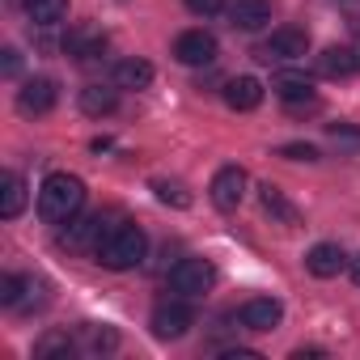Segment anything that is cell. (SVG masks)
<instances>
[{
	"label": "cell",
	"mask_w": 360,
	"mask_h": 360,
	"mask_svg": "<svg viewBox=\"0 0 360 360\" xmlns=\"http://www.w3.org/2000/svg\"><path fill=\"white\" fill-rule=\"evenodd\" d=\"M85 204V183L77 174H47L43 187H39V217L47 225H68Z\"/></svg>",
	"instance_id": "obj_1"
},
{
	"label": "cell",
	"mask_w": 360,
	"mask_h": 360,
	"mask_svg": "<svg viewBox=\"0 0 360 360\" xmlns=\"http://www.w3.org/2000/svg\"><path fill=\"white\" fill-rule=\"evenodd\" d=\"M144 250H148V238L140 225H106V233L98 238L94 255L106 271H131L144 263Z\"/></svg>",
	"instance_id": "obj_2"
},
{
	"label": "cell",
	"mask_w": 360,
	"mask_h": 360,
	"mask_svg": "<svg viewBox=\"0 0 360 360\" xmlns=\"http://www.w3.org/2000/svg\"><path fill=\"white\" fill-rule=\"evenodd\" d=\"M217 284V267L208 259H178L169 271V288L178 297H204Z\"/></svg>",
	"instance_id": "obj_3"
},
{
	"label": "cell",
	"mask_w": 360,
	"mask_h": 360,
	"mask_svg": "<svg viewBox=\"0 0 360 360\" xmlns=\"http://www.w3.org/2000/svg\"><path fill=\"white\" fill-rule=\"evenodd\" d=\"M153 335L157 339H183L191 326H195V314H191V305L187 301H161L157 309H153Z\"/></svg>",
	"instance_id": "obj_4"
},
{
	"label": "cell",
	"mask_w": 360,
	"mask_h": 360,
	"mask_svg": "<svg viewBox=\"0 0 360 360\" xmlns=\"http://www.w3.org/2000/svg\"><path fill=\"white\" fill-rule=\"evenodd\" d=\"M305 51H309V39H305V30H292V26H280V30H271V39L267 43H259V60L263 64H271V60H305Z\"/></svg>",
	"instance_id": "obj_5"
},
{
	"label": "cell",
	"mask_w": 360,
	"mask_h": 360,
	"mask_svg": "<svg viewBox=\"0 0 360 360\" xmlns=\"http://www.w3.org/2000/svg\"><path fill=\"white\" fill-rule=\"evenodd\" d=\"M246 187H250V178H246V169L242 165H225V169H217V178H212V204L221 208V212H233L242 200H246Z\"/></svg>",
	"instance_id": "obj_6"
},
{
	"label": "cell",
	"mask_w": 360,
	"mask_h": 360,
	"mask_svg": "<svg viewBox=\"0 0 360 360\" xmlns=\"http://www.w3.org/2000/svg\"><path fill=\"white\" fill-rule=\"evenodd\" d=\"M174 60L178 64H187V68H204L217 60V39L208 30H187V34H178L174 39Z\"/></svg>",
	"instance_id": "obj_7"
},
{
	"label": "cell",
	"mask_w": 360,
	"mask_h": 360,
	"mask_svg": "<svg viewBox=\"0 0 360 360\" xmlns=\"http://www.w3.org/2000/svg\"><path fill=\"white\" fill-rule=\"evenodd\" d=\"M56 98H60V89H56L51 77H30V81L18 89V110H22V115H47V110L56 106Z\"/></svg>",
	"instance_id": "obj_8"
},
{
	"label": "cell",
	"mask_w": 360,
	"mask_h": 360,
	"mask_svg": "<svg viewBox=\"0 0 360 360\" xmlns=\"http://www.w3.org/2000/svg\"><path fill=\"white\" fill-rule=\"evenodd\" d=\"M276 94L288 102V110L292 115H305V110H318V98H314V85L305 81V77H297V72H284V77H276Z\"/></svg>",
	"instance_id": "obj_9"
},
{
	"label": "cell",
	"mask_w": 360,
	"mask_h": 360,
	"mask_svg": "<svg viewBox=\"0 0 360 360\" xmlns=\"http://www.w3.org/2000/svg\"><path fill=\"white\" fill-rule=\"evenodd\" d=\"M64 51L77 56L81 64H89V60H98V56L106 51V34H102L98 26H72L68 39H64Z\"/></svg>",
	"instance_id": "obj_10"
},
{
	"label": "cell",
	"mask_w": 360,
	"mask_h": 360,
	"mask_svg": "<svg viewBox=\"0 0 360 360\" xmlns=\"http://www.w3.org/2000/svg\"><path fill=\"white\" fill-rule=\"evenodd\" d=\"M242 326L246 330H271V326H280V318H284V305L280 301H271V297H250L246 305H242Z\"/></svg>",
	"instance_id": "obj_11"
},
{
	"label": "cell",
	"mask_w": 360,
	"mask_h": 360,
	"mask_svg": "<svg viewBox=\"0 0 360 360\" xmlns=\"http://www.w3.org/2000/svg\"><path fill=\"white\" fill-rule=\"evenodd\" d=\"M305 267H309V276H318V280H330V276H339V271L347 267V255H343L335 242H318V246L305 255Z\"/></svg>",
	"instance_id": "obj_12"
},
{
	"label": "cell",
	"mask_w": 360,
	"mask_h": 360,
	"mask_svg": "<svg viewBox=\"0 0 360 360\" xmlns=\"http://www.w3.org/2000/svg\"><path fill=\"white\" fill-rule=\"evenodd\" d=\"M106 233V225H102V217H72L68 221V229H60V246H68V250H85L89 242L98 246V238Z\"/></svg>",
	"instance_id": "obj_13"
},
{
	"label": "cell",
	"mask_w": 360,
	"mask_h": 360,
	"mask_svg": "<svg viewBox=\"0 0 360 360\" xmlns=\"http://www.w3.org/2000/svg\"><path fill=\"white\" fill-rule=\"evenodd\" d=\"M229 22L238 30H263L271 22V0H233V5H229Z\"/></svg>",
	"instance_id": "obj_14"
},
{
	"label": "cell",
	"mask_w": 360,
	"mask_h": 360,
	"mask_svg": "<svg viewBox=\"0 0 360 360\" xmlns=\"http://www.w3.org/2000/svg\"><path fill=\"white\" fill-rule=\"evenodd\" d=\"M356 68H360V56H356L352 47H326V51L318 56V72L330 77V81H343V77H352Z\"/></svg>",
	"instance_id": "obj_15"
},
{
	"label": "cell",
	"mask_w": 360,
	"mask_h": 360,
	"mask_svg": "<svg viewBox=\"0 0 360 360\" xmlns=\"http://www.w3.org/2000/svg\"><path fill=\"white\" fill-rule=\"evenodd\" d=\"M115 106H119V85H115V89H110V85H85V89H81V110H85V115L106 119V115H115Z\"/></svg>",
	"instance_id": "obj_16"
},
{
	"label": "cell",
	"mask_w": 360,
	"mask_h": 360,
	"mask_svg": "<svg viewBox=\"0 0 360 360\" xmlns=\"http://www.w3.org/2000/svg\"><path fill=\"white\" fill-rule=\"evenodd\" d=\"M225 102H229L233 110H255V106L263 102V85H259L255 77H233V81L225 85Z\"/></svg>",
	"instance_id": "obj_17"
},
{
	"label": "cell",
	"mask_w": 360,
	"mask_h": 360,
	"mask_svg": "<svg viewBox=\"0 0 360 360\" xmlns=\"http://www.w3.org/2000/svg\"><path fill=\"white\" fill-rule=\"evenodd\" d=\"M22 208H26V183H22V174H5V178H0V217L13 221V217H22Z\"/></svg>",
	"instance_id": "obj_18"
},
{
	"label": "cell",
	"mask_w": 360,
	"mask_h": 360,
	"mask_svg": "<svg viewBox=\"0 0 360 360\" xmlns=\"http://www.w3.org/2000/svg\"><path fill=\"white\" fill-rule=\"evenodd\" d=\"M148 81H153V64L148 60H136L131 56V60H119L115 64V85L119 89H144Z\"/></svg>",
	"instance_id": "obj_19"
},
{
	"label": "cell",
	"mask_w": 360,
	"mask_h": 360,
	"mask_svg": "<svg viewBox=\"0 0 360 360\" xmlns=\"http://www.w3.org/2000/svg\"><path fill=\"white\" fill-rule=\"evenodd\" d=\"M22 9L34 26H60L68 18V0H26Z\"/></svg>",
	"instance_id": "obj_20"
},
{
	"label": "cell",
	"mask_w": 360,
	"mask_h": 360,
	"mask_svg": "<svg viewBox=\"0 0 360 360\" xmlns=\"http://www.w3.org/2000/svg\"><path fill=\"white\" fill-rule=\"evenodd\" d=\"M259 191H263V208H267L276 221H284V225H297V208H292V204L280 195V187H271V183H267V187H259Z\"/></svg>",
	"instance_id": "obj_21"
},
{
	"label": "cell",
	"mask_w": 360,
	"mask_h": 360,
	"mask_svg": "<svg viewBox=\"0 0 360 360\" xmlns=\"http://www.w3.org/2000/svg\"><path fill=\"white\" fill-rule=\"evenodd\" d=\"M34 352H39V360H68V356L77 352V343H72L68 335H43Z\"/></svg>",
	"instance_id": "obj_22"
},
{
	"label": "cell",
	"mask_w": 360,
	"mask_h": 360,
	"mask_svg": "<svg viewBox=\"0 0 360 360\" xmlns=\"http://www.w3.org/2000/svg\"><path fill=\"white\" fill-rule=\"evenodd\" d=\"M22 292H26V276H0V305L18 309Z\"/></svg>",
	"instance_id": "obj_23"
},
{
	"label": "cell",
	"mask_w": 360,
	"mask_h": 360,
	"mask_svg": "<svg viewBox=\"0 0 360 360\" xmlns=\"http://www.w3.org/2000/svg\"><path fill=\"white\" fill-rule=\"evenodd\" d=\"M115 343H119V335L110 326H85V347L89 352H110Z\"/></svg>",
	"instance_id": "obj_24"
},
{
	"label": "cell",
	"mask_w": 360,
	"mask_h": 360,
	"mask_svg": "<svg viewBox=\"0 0 360 360\" xmlns=\"http://www.w3.org/2000/svg\"><path fill=\"white\" fill-rule=\"evenodd\" d=\"M326 136H330L335 148H343V153H360V131H356V127L335 123V127H326Z\"/></svg>",
	"instance_id": "obj_25"
},
{
	"label": "cell",
	"mask_w": 360,
	"mask_h": 360,
	"mask_svg": "<svg viewBox=\"0 0 360 360\" xmlns=\"http://www.w3.org/2000/svg\"><path fill=\"white\" fill-rule=\"evenodd\" d=\"M153 191H157V200H165V204H174V208H187V204H191V195L178 187V183H153Z\"/></svg>",
	"instance_id": "obj_26"
},
{
	"label": "cell",
	"mask_w": 360,
	"mask_h": 360,
	"mask_svg": "<svg viewBox=\"0 0 360 360\" xmlns=\"http://www.w3.org/2000/svg\"><path fill=\"white\" fill-rule=\"evenodd\" d=\"M187 9L195 18H217V13H225V0H187Z\"/></svg>",
	"instance_id": "obj_27"
},
{
	"label": "cell",
	"mask_w": 360,
	"mask_h": 360,
	"mask_svg": "<svg viewBox=\"0 0 360 360\" xmlns=\"http://www.w3.org/2000/svg\"><path fill=\"white\" fill-rule=\"evenodd\" d=\"M280 157H288V161H318V148L314 144H284Z\"/></svg>",
	"instance_id": "obj_28"
},
{
	"label": "cell",
	"mask_w": 360,
	"mask_h": 360,
	"mask_svg": "<svg viewBox=\"0 0 360 360\" xmlns=\"http://www.w3.org/2000/svg\"><path fill=\"white\" fill-rule=\"evenodd\" d=\"M0 72H5V77H18V72H22V56H18L13 47L0 51Z\"/></svg>",
	"instance_id": "obj_29"
},
{
	"label": "cell",
	"mask_w": 360,
	"mask_h": 360,
	"mask_svg": "<svg viewBox=\"0 0 360 360\" xmlns=\"http://www.w3.org/2000/svg\"><path fill=\"white\" fill-rule=\"evenodd\" d=\"M343 9H347V22H352V30L360 34V0H343Z\"/></svg>",
	"instance_id": "obj_30"
},
{
	"label": "cell",
	"mask_w": 360,
	"mask_h": 360,
	"mask_svg": "<svg viewBox=\"0 0 360 360\" xmlns=\"http://www.w3.org/2000/svg\"><path fill=\"white\" fill-rule=\"evenodd\" d=\"M352 280H356V284H360V255H356V259H352Z\"/></svg>",
	"instance_id": "obj_31"
}]
</instances>
